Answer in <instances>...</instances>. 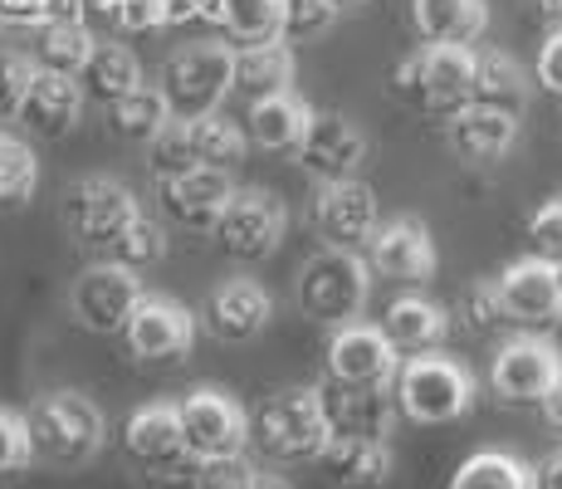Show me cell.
Returning a JSON list of instances; mask_svg holds the SVG:
<instances>
[{
  "label": "cell",
  "mask_w": 562,
  "mask_h": 489,
  "mask_svg": "<svg viewBox=\"0 0 562 489\" xmlns=\"http://www.w3.org/2000/svg\"><path fill=\"white\" fill-rule=\"evenodd\" d=\"M255 465L245 455H231V460H211L196 465V489H255Z\"/></svg>",
  "instance_id": "ee69618b"
},
{
  "label": "cell",
  "mask_w": 562,
  "mask_h": 489,
  "mask_svg": "<svg viewBox=\"0 0 562 489\" xmlns=\"http://www.w3.org/2000/svg\"><path fill=\"white\" fill-rule=\"evenodd\" d=\"M274 323V299L255 279H225L205 299V329L221 343H255Z\"/></svg>",
  "instance_id": "d6986e66"
},
{
  "label": "cell",
  "mask_w": 562,
  "mask_h": 489,
  "mask_svg": "<svg viewBox=\"0 0 562 489\" xmlns=\"http://www.w3.org/2000/svg\"><path fill=\"white\" fill-rule=\"evenodd\" d=\"M231 40L259 45V40H284V0H215V20Z\"/></svg>",
  "instance_id": "1f68e13d"
},
{
  "label": "cell",
  "mask_w": 562,
  "mask_h": 489,
  "mask_svg": "<svg viewBox=\"0 0 562 489\" xmlns=\"http://www.w3.org/2000/svg\"><path fill=\"white\" fill-rule=\"evenodd\" d=\"M137 215H143V205H137L133 187L117 177H103V171L79 177L64 191V225H69L74 241L99 249V255H108V249L117 245V235H123Z\"/></svg>",
  "instance_id": "52a82bcc"
},
{
  "label": "cell",
  "mask_w": 562,
  "mask_h": 489,
  "mask_svg": "<svg viewBox=\"0 0 562 489\" xmlns=\"http://www.w3.org/2000/svg\"><path fill=\"white\" fill-rule=\"evenodd\" d=\"M35 460V445H30V421L20 411L0 407V475H15Z\"/></svg>",
  "instance_id": "7bdbcfd3"
},
{
  "label": "cell",
  "mask_w": 562,
  "mask_h": 489,
  "mask_svg": "<svg viewBox=\"0 0 562 489\" xmlns=\"http://www.w3.org/2000/svg\"><path fill=\"white\" fill-rule=\"evenodd\" d=\"M406 357L372 323H342L328 338V382L342 387H396Z\"/></svg>",
  "instance_id": "7c38bea8"
},
{
  "label": "cell",
  "mask_w": 562,
  "mask_h": 489,
  "mask_svg": "<svg viewBox=\"0 0 562 489\" xmlns=\"http://www.w3.org/2000/svg\"><path fill=\"white\" fill-rule=\"evenodd\" d=\"M117 25H123L127 35L161 30L167 25V0H123V5H117Z\"/></svg>",
  "instance_id": "f6af8a7d"
},
{
  "label": "cell",
  "mask_w": 562,
  "mask_h": 489,
  "mask_svg": "<svg viewBox=\"0 0 562 489\" xmlns=\"http://www.w3.org/2000/svg\"><path fill=\"white\" fill-rule=\"evenodd\" d=\"M255 489H294V485H289L284 475H269V470H259V475H255Z\"/></svg>",
  "instance_id": "f5cc1de1"
},
{
  "label": "cell",
  "mask_w": 562,
  "mask_h": 489,
  "mask_svg": "<svg viewBox=\"0 0 562 489\" xmlns=\"http://www.w3.org/2000/svg\"><path fill=\"white\" fill-rule=\"evenodd\" d=\"M446 489H533V470L509 451H474Z\"/></svg>",
  "instance_id": "d590c367"
},
{
  "label": "cell",
  "mask_w": 562,
  "mask_h": 489,
  "mask_svg": "<svg viewBox=\"0 0 562 489\" xmlns=\"http://www.w3.org/2000/svg\"><path fill=\"white\" fill-rule=\"evenodd\" d=\"M474 373L446 353H420L402 363L396 377V407L416 426H446V421L470 416L474 407Z\"/></svg>",
  "instance_id": "277c9868"
},
{
  "label": "cell",
  "mask_w": 562,
  "mask_h": 489,
  "mask_svg": "<svg viewBox=\"0 0 562 489\" xmlns=\"http://www.w3.org/2000/svg\"><path fill=\"white\" fill-rule=\"evenodd\" d=\"M191 20H215V0H167V25H191Z\"/></svg>",
  "instance_id": "c3c4849f"
},
{
  "label": "cell",
  "mask_w": 562,
  "mask_h": 489,
  "mask_svg": "<svg viewBox=\"0 0 562 489\" xmlns=\"http://www.w3.org/2000/svg\"><path fill=\"white\" fill-rule=\"evenodd\" d=\"M558 289H562V265H558Z\"/></svg>",
  "instance_id": "6f0895ef"
},
{
  "label": "cell",
  "mask_w": 562,
  "mask_h": 489,
  "mask_svg": "<svg viewBox=\"0 0 562 489\" xmlns=\"http://www.w3.org/2000/svg\"><path fill=\"white\" fill-rule=\"evenodd\" d=\"M470 103L499 108V113H524L528 108V74L514 54L504 49H474V89Z\"/></svg>",
  "instance_id": "f1b7e54d"
},
{
  "label": "cell",
  "mask_w": 562,
  "mask_h": 489,
  "mask_svg": "<svg viewBox=\"0 0 562 489\" xmlns=\"http://www.w3.org/2000/svg\"><path fill=\"white\" fill-rule=\"evenodd\" d=\"M79 5H83V20H117L123 0H79Z\"/></svg>",
  "instance_id": "f907efd6"
},
{
  "label": "cell",
  "mask_w": 562,
  "mask_h": 489,
  "mask_svg": "<svg viewBox=\"0 0 562 489\" xmlns=\"http://www.w3.org/2000/svg\"><path fill=\"white\" fill-rule=\"evenodd\" d=\"M446 143L460 162H499L518 143V118L499 113V108L464 103L460 113L446 118Z\"/></svg>",
  "instance_id": "7402d4cb"
},
{
  "label": "cell",
  "mask_w": 562,
  "mask_h": 489,
  "mask_svg": "<svg viewBox=\"0 0 562 489\" xmlns=\"http://www.w3.org/2000/svg\"><path fill=\"white\" fill-rule=\"evenodd\" d=\"M161 255H167V235H161V225L147 221V211H143L123 235H117V245L108 249L103 259H113V265H123V269H133V275H143V269L161 265Z\"/></svg>",
  "instance_id": "8d00e7d4"
},
{
  "label": "cell",
  "mask_w": 562,
  "mask_h": 489,
  "mask_svg": "<svg viewBox=\"0 0 562 489\" xmlns=\"http://www.w3.org/2000/svg\"><path fill=\"white\" fill-rule=\"evenodd\" d=\"M79 84H83V93H89L93 103L113 108L117 98H127L133 89H143V64H137V54L127 49V45H108V40H99L93 59L83 64Z\"/></svg>",
  "instance_id": "4dcf8cb0"
},
{
  "label": "cell",
  "mask_w": 562,
  "mask_h": 489,
  "mask_svg": "<svg viewBox=\"0 0 562 489\" xmlns=\"http://www.w3.org/2000/svg\"><path fill=\"white\" fill-rule=\"evenodd\" d=\"M538 10H543L548 20H558V25H562V0H538Z\"/></svg>",
  "instance_id": "db71d44e"
},
{
  "label": "cell",
  "mask_w": 562,
  "mask_h": 489,
  "mask_svg": "<svg viewBox=\"0 0 562 489\" xmlns=\"http://www.w3.org/2000/svg\"><path fill=\"white\" fill-rule=\"evenodd\" d=\"M342 10L333 0H284V40L289 45H308V40L328 35L338 25Z\"/></svg>",
  "instance_id": "ab89813d"
},
{
  "label": "cell",
  "mask_w": 562,
  "mask_h": 489,
  "mask_svg": "<svg viewBox=\"0 0 562 489\" xmlns=\"http://www.w3.org/2000/svg\"><path fill=\"white\" fill-rule=\"evenodd\" d=\"M460 319L470 333H494L499 323H509V309H504L499 279H474L460 293Z\"/></svg>",
  "instance_id": "f35d334b"
},
{
  "label": "cell",
  "mask_w": 562,
  "mask_h": 489,
  "mask_svg": "<svg viewBox=\"0 0 562 489\" xmlns=\"http://www.w3.org/2000/svg\"><path fill=\"white\" fill-rule=\"evenodd\" d=\"M299 162L318 181H348L358 177V167L367 162V133L342 113H318L304 147H299Z\"/></svg>",
  "instance_id": "ac0fdd59"
},
{
  "label": "cell",
  "mask_w": 562,
  "mask_h": 489,
  "mask_svg": "<svg viewBox=\"0 0 562 489\" xmlns=\"http://www.w3.org/2000/svg\"><path fill=\"white\" fill-rule=\"evenodd\" d=\"M372 275L396 279V285H426L436 275V241H430L426 221L416 215H392L372 231V241L362 245Z\"/></svg>",
  "instance_id": "5bb4252c"
},
{
  "label": "cell",
  "mask_w": 562,
  "mask_h": 489,
  "mask_svg": "<svg viewBox=\"0 0 562 489\" xmlns=\"http://www.w3.org/2000/svg\"><path fill=\"white\" fill-rule=\"evenodd\" d=\"M171 118H205L221 113V103L235 93V49L201 40V45L171 49L157 79Z\"/></svg>",
  "instance_id": "5b68a950"
},
{
  "label": "cell",
  "mask_w": 562,
  "mask_h": 489,
  "mask_svg": "<svg viewBox=\"0 0 562 489\" xmlns=\"http://www.w3.org/2000/svg\"><path fill=\"white\" fill-rule=\"evenodd\" d=\"M289 231V205L274 191H235V201L225 205L221 225H215V241L231 259L240 265H259L279 249Z\"/></svg>",
  "instance_id": "8fae6325"
},
{
  "label": "cell",
  "mask_w": 562,
  "mask_h": 489,
  "mask_svg": "<svg viewBox=\"0 0 562 489\" xmlns=\"http://www.w3.org/2000/svg\"><path fill=\"white\" fill-rule=\"evenodd\" d=\"M411 25L426 45H474L490 30L484 0H411Z\"/></svg>",
  "instance_id": "484cf974"
},
{
  "label": "cell",
  "mask_w": 562,
  "mask_h": 489,
  "mask_svg": "<svg viewBox=\"0 0 562 489\" xmlns=\"http://www.w3.org/2000/svg\"><path fill=\"white\" fill-rule=\"evenodd\" d=\"M167 123H171V108L157 84H143V89H133L108 108V127H113L117 137H127V143H153Z\"/></svg>",
  "instance_id": "d6a6232c"
},
{
  "label": "cell",
  "mask_w": 562,
  "mask_h": 489,
  "mask_svg": "<svg viewBox=\"0 0 562 489\" xmlns=\"http://www.w3.org/2000/svg\"><path fill=\"white\" fill-rule=\"evenodd\" d=\"M123 445L137 465H147L157 475H181L187 465H196L187 451V431H181V401H147V407H137L123 426Z\"/></svg>",
  "instance_id": "2e32d148"
},
{
  "label": "cell",
  "mask_w": 562,
  "mask_h": 489,
  "mask_svg": "<svg viewBox=\"0 0 562 489\" xmlns=\"http://www.w3.org/2000/svg\"><path fill=\"white\" fill-rule=\"evenodd\" d=\"M143 279L133 275V269L113 265V259H99V265H89L79 279L69 285V313L79 329L89 333H123L127 319L137 313V303H143Z\"/></svg>",
  "instance_id": "9c48e42d"
},
{
  "label": "cell",
  "mask_w": 562,
  "mask_h": 489,
  "mask_svg": "<svg viewBox=\"0 0 562 489\" xmlns=\"http://www.w3.org/2000/svg\"><path fill=\"white\" fill-rule=\"evenodd\" d=\"M187 133H191V152H196L201 167H235V162H245V152H250V133L235 127L231 118H221V113L187 118Z\"/></svg>",
  "instance_id": "836d02e7"
},
{
  "label": "cell",
  "mask_w": 562,
  "mask_h": 489,
  "mask_svg": "<svg viewBox=\"0 0 562 489\" xmlns=\"http://www.w3.org/2000/svg\"><path fill=\"white\" fill-rule=\"evenodd\" d=\"M35 74H40L35 59H25V54H15V49H0V118H20Z\"/></svg>",
  "instance_id": "b9f144b4"
},
{
  "label": "cell",
  "mask_w": 562,
  "mask_h": 489,
  "mask_svg": "<svg viewBox=\"0 0 562 489\" xmlns=\"http://www.w3.org/2000/svg\"><path fill=\"white\" fill-rule=\"evenodd\" d=\"M533 489H562V445L533 465Z\"/></svg>",
  "instance_id": "681fc988"
},
{
  "label": "cell",
  "mask_w": 562,
  "mask_h": 489,
  "mask_svg": "<svg viewBox=\"0 0 562 489\" xmlns=\"http://www.w3.org/2000/svg\"><path fill=\"white\" fill-rule=\"evenodd\" d=\"M83 84L69 79V74H35V84H30L25 93V108H20V123L30 127V133L40 137H64L79 127L83 118Z\"/></svg>",
  "instance_id": "603a6c76"
},
{
  "label": "cell",
  "mask_w": 562,
  "mask_h": 489,
  "mask_svg": "<svg viewBox=\"0 0 562 489\" xmlns=\"http://www.w3.org/2000/svg\"><path fill=\"white\" fill-rule=\"evenodd\" d=\"M558 373H562L558 343L538 338V333H518V338H509L494 353L490 387L499 391V401H509V407H543Z\"/></svg>",
  "instance_id": "30bf717a"
},
{
  "label": "cell",
  "mask_w": 562,
  "mask_h": 489,
  "mask_svg": "<svg viewBox=\"0 0 562 489\" xmlns=\"http://www.w3.org/2000/svg\"><path fill=\"white\" fill-rule=\"evenodd\" d=\"M40 187V157L30 143H20V137H10L5 127H0V211H25L30 196Z\"/></svg>",
  "instance_id": "e575fe53"
},
{
  "label": "cell",
  "mask_w": 562,
  "mask_h": 489,
  "mask_svg": "<svg viewBox=\"0 0 562 489\" xmlns=\"http://www.w3.org/2000/svg\"><path fill=\"white\" fill-rule=\"evenodd\" d=\"M294 293H299V309L308 319L328 323V329L358 323V313L372 299V265H367V255H358V249L323 245L318 255L304 259Z\"/></svg>",
  "instance_id": "6da1fadb"
},
{
  "label": "cell",
  "mask_w": 562,
  "mask_h": 489,
  "mask_svg": "<svg viewBox=\"0 0 562 489\" xmlns=\"http://www.w3.org/2000/svg\"><path fill=\"white\" fill-rule=\"evenodd\" d=\"M181 431H187V451L196 465L245 455V445L255 441L250 411L221 387H196L181 401Z\"/></svg>",
  "instance_id": "ba28073f"
},
{
  "label": "cell",
  "mask_w": 562,
  "mask_h": 489,
  "mask_svg": "<svg viewBox=\"0 0 562 489\" xmlns=\"http://www.w3.org/2000/svg\"><path fill=\"white\" fill-rule=\"evenodd\" d=\"M235 177L231 167H191L187 177L157 181V205L171 225H187V231H211L221 225L225 205L235 201Z\"/></svg>",
  "instance_id": "4fadbf2b"
},
{
  "label": "cell",
  "mask_w": 562,
  "mask_h": 489,
  "mask_svg": "<svg viewBox=\"0 0 562 489\" xmlns=\"http://www.w3.org/2000/svg\"><path fill=\"white\" fill-rule=\"evenodd\" d=\"M93 49H99V40H93L89 20H45L35 35V64L45 74H69V79H79L83 64L93 59Z\"/></svg>",
  "instance_id": "f546056e"
},
{
  "label": "cell",
  "mask_w": 562,
  "mask_h": 489,
  "mask_svg": "<svg viewBox=\"0 0 562 489\" xmlns=\"http://www.w3.org/2000/svg\"><path fill=\"white\" fill-rule=\"evenodd\" d=\"M499 293L504 309H509V323H524V329H548V323L562 313V289H558V265L548 259H514L499 275Z\"/></svg>",
  "instance_id": "ffe728a7"
},
{
  "label": "cell",
  "mask_w": 562,
  "mask_h": 489,
  "mask_svg": "<svg viewBox=\"0 0 562 489\" xmlns=\"http://www.w3.org/2000/svg\"><path fill=\"white\" fill-rule=\"evenodd\" d=\"M543 416L562 431V373H558V382H553V391H548V401H543Z\"/></svg>",
  "instance_id": "816d5d0a"
},
{
  "label": "cell",
  "mask_w": 562,
  "mask_h": 489,
  "mask_svg": "<svg viewBox=\"0 0 562 489\" xmlns=\"http://www.w3.org/2000/svg\"><path fill=\"white\" fill-rule=\"evenodd\" d=\"M313 225L323 231L328 245H342V249H358L372 241V231L382 225L376 215V196L367 181L348 177V181H323L318 187V201H313Z\"/></svg>",
  "instance_id": "e0dca14e"
},
{
  "label": "cell",
  "mask_w": 562,
  "mask_h": 489,
  "mask_svg": "<svg viewBox=\"0 0 562 489\" xmlns=\"http://www.w3.org/2000/svg\"><path fill=\"white\" fill-rule=\"evenodd\" d=\"M323 407H328L333 436H362V441H386L396 421V387H342L323 382Z\"/></svg>",
  "instance_id": "44dd1931"
},
{
  "label": "cell",
  "mask_w": 562,
  "mask_h": 489,
  "mask_svg": "<svg viewBox=\"0 0 562 489\" xmlns=\"http://www.w3.org/2000/svg\"><path fill=\"white\" fill-rule=\"evenodd\" d=\"M25 421L35 460L59 465V470L89 465L103 451V411L83 391H49L25 411Z\"/></svg>",
  "instance_id": "3957f363"
},
{
  "label": "cell",
  "mask_w": 562,
  "mask_h": 489,
  "mask_svg": "<svg viewBox=\"0 0 562 489\" xmlns=\"http://www.w3.org/2000/svg\"><path fill=\"white\" fill-rule=\"evenodd\" d=\"M538 84H543L548 93L562 98V30H553L548 45L538 49Z\"/></svg>",
  "instance_id": "7dc6e473"
},
{
  "label": "cell",
  "mask_w": 562,
  "mask_h": 489,
  "mask_svg": "<svg viewBox=\"0 0 562 489\" xmlns=\"http://www.w3.org/2000/svg\"><path fill=\"white\" fill-rule=\"evenodd\" d=\"M548 338H553V343H558V353H562V313H558L553 323H548Z\"/></svg>",
  "instance_id": "11a10c76"
},
{
  "label": "cell",
  "mask_w": 562,
  "mask_h": 489,
  "mask_svg": "<svg viewBox=\"0 0 562 489\" xmlns=\"http://www.w3.org/2000/svg\"><path fill=\"white\" fill-rule=\"evenodd\" d=\"M528 255L533 259H548V265H562V196L543 201L533 215H528Z\"/></svg>",
  "instance_id": "60d3db41"
},
{
  "label": "cell",
  "mask_w": 562,
  "mask_h": 489,
  "mask_svg": "<svg viewBox=\"0 0 562 489\" xmlns=\"http://www.w3.org/2000/svg\"><path fill=\"white\" fill-rule=\"evenodd\" d=\"M235 89L250 103L294 93V49H289V40H259V45L235 49Z\"/></svg>",
  "instance_id": "83f0119b"
},
{
  "label": "cell",
  "mask_w": 562,
  "mask_h": 489,
  "mask_svg": "<svg viewBox=\"0 0 562 489\" xmlns=\"http://www.w3.org/2000/svg\"><path fill=\"white\" fill-rule=\"evenodd\" d=\"M382 333L396 343V353L402 357L440 353V343L450 338V313L440 309L436 299H426V293H402V299L386 303Z\"/></svg>",
  "instance_id": "cb8c5ba5"
},
{
  "label": "cell",
  "mask_w": 562,
  "mask_h": 489,
  "mask_svg": "<svg viewBox=\"0 0 562 489\" xmlns=\"http://www.w3.org/2000/svg\"><path fill=\"white\" fill-rule=\"evenodd\" d=\"M313 118L318 113L294 93L259 98V103H250V113H245V133H250V143L265 147V152H299L308 137V127H313Z\"/></svg>",
  "instance_id": "4316f807"
},
{
  "label": "cell",
  "mask_w": 562,
  "mask_h": 489,
  "mask_svg": "<svg viewBox=\"0 0 562 489\" xmlns=\"http://www.w3.org/2000/svg\"><path fill=\"white\" fill-rule=\"evenodd\" d=\"M0 20L5 25H45L54 20V0H0Z\"/></svg>",
  "instance_id": "bcb514c9"
},
{
  "label": "cell",
  "mask_w": 562,
  "mask_h": 489,
  "mask_svg": "<svg viewBox=\"0 0 562 489\" xmlns=\"http://www.w3.org/2000/svg\"><path fill=\"white\" fill-rule=\"evenodd\" d=\"M338 10H358V5H367V0H333Z\"/></svg>",
  "instance_id": "9f6ffc18"
},
{
  "label": "cell",
  "mask_w": 562,
  "mask_h": 489,
  "mask_svg": "<svg viewBox=\"0 0 562 489\" xmlns=\"http://www.w3.org/2000/svg\"><path fill=\"white\" fill-rule=\"evenodd\" d=\"M123 338L133 347V357H143V363H177L196 343V313L187 303L167 299V293H143Z\"/></svg>",
  "instance_id": "9a60e30c"
},
{
  "label": "cell",
  "mask_w": 562,
  "mask_h": 489,
  "mask_svg": "<svg viewBox=\"0 0 562 489\" xmlns=\"http://www.w3.org/2000/svg\"><path fill=\"white\" fill-rule=\"evenodd\" d=\"M255 445L274 460H318L333 445V421L318 387H284L265 397L250 416Z\"/></svg>",
  "instance_id": "7a4b0ae2"
},
{
  "label": "cell",
  "mask_w": 562,
  "mask_h": 489,
  "mask_svg": "<svg viewBox=\"0 0 562 489\" xmlns=\"http://www.w3.org/2000/svg\"><path fill=\"white\" fill-rule=\"evenodd\" d=\"M396 93L420 113L450 118L470 103L474 89V45H420L392 74Z\"/></svg>",
  "instance_id": "8992f818"
},
{
  "label": "cell",
  "mask_w": 562,
  "mask_h": 489,
  "mask_svg": "<svg viewBox=\"0 0 562 489\" xmlns=\"http://www.w3.org/2000/svg\"><path fill=\"white\" fill-rule=\"evenodd\" d=\"M328 485L338 489H382L392 480V445L362 441V436H333V445L318 455Z\"/></svg>",
  "instance_id": "d4e9b609"
},
{
  "label": "cell",
  "mask_w": 562,
  "mask_h": 489,
  "mask_svg": "<svg viewBox=\"0 0 562 489\" xmlns=\"http://www.w3.org/2000/svg\"><path fill=\"white\" fill-rule=\"evenodd\" d=\"M147 152H153V177L157 181H171V177H187L191 167H201L196 152H191V133H187V118H171L167 127L147 143Z\"/></svg>",
  "instance_id": "74e56055"
},
{
  "label": "cell",
  "mask_w": 562,
  "mask_h": 489,
  "mask_svg": "<svg viewBox=\"0 0 562 489\" xmlns=\"http://www.w3.org/2000/svg\"><path fill=\"white\" fill-rule=\"evenodd\" d=\"M0 25H5V20H0Z\"/></svg>",
  "instance_id": "680465c9"
}]
</instances>
